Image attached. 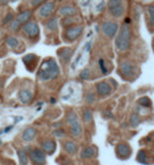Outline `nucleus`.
Listing matches in <instances>:
<instances>
[{"label": "nucleus", "instance_id": "obj_16", "mask_svg": "<svg viewBox=\"0 0 154 165\" xmlns=\"http://www.w3.org/2000/svg\"><path fill=\"white\" fill-rule=\"evenodd\" d=\"M36 136V129L34 127H28L25 128L24 131L22 132V139L25 142H30L35 138Z\"/></svg>", "mask_w": 154, "mask_h": 165}, {"label": "nucleus", "instance_id": "obj_21", "mask_svg": "<svg viewBox=\"0 0 154 165\" xmlns=\"http://www.w3.org/2000/svg\"><path fill=\"white\" fill-rule=\"evenodd\" d=\"M81 126L79 122H76L75 124H73V125H71V133L73 136H79L81 135Z\"/></svg>", "mask_w": 154, "mask_h": 165}, {"label": "nucleus", "instance_id": "obj_11", "mask_svg": "<svg viewBox=\"0 0 154 165\" xmlns=\"http://www.w3.org/2000/svg\"><path fill=\"white\" fill-rule=\"evenodd\" d=\"M116 153L119 158H128L131 154V148L127 144H119L116 147Z\"/></svg>", "mask_w": 154, "mask_h": 165}, {"label": "nucleus", "instance_id": "obj_1", "mask_svg": "<svg viewBox=\"0 0 154 165\" xmlns=\"http://www.w3.org/2000/svg\"><path fill=\"white\" fill-rule=\"evenodd\" d=\"M59 73H60V70L57 63H56V60L53 58H49L42 63L37 75L40 81L48 82V81H51V79L57 78L59 76Z\"/></svg>", "mask_w": 154, "mask_h": 165}, {"label": "nucleus", "instance_id": "obj_30", "mask_svg": "<svg viewBox=\"0 0 154 165\" xmlns=\"http://www.w3.org/2000/svg\"><path fill=\"white\" fill-rule=\"evenodd\" d=\"M20 25H20L16 19H13L12 21L10 22V30H12V31H17V30L20 28Z\"/></svg>", "mask_w": 154, "mask_h": 165}, {"label": "nucleus", "instance_id": "obj_42", "mask_svg": "<svg viewBox=\"0 0 154 165\" xmlns=\"http://www.w3.org/2000/svg\"><path fill=\"white\" fill-rule=\"evenodd\" d=\"M130 22H131V19L129 17H127L126 18V20H125V24H127V25H130Z\"/></svg>", "mask_w": 154, "mask_h": 165}, {"label": "nucleus", "instance_id": "obj_5", "mask_svg": "<svg viewBox=\"0 0 154 165\" xmlns=\"http://www.w3.org/2000/svg\"><path fill=\"white\" fill-rule=\"evenodd\" d=\"M22 30H24V34L29 36L30 38H35L39 35V27L34 21L25 22L24 27H22Z\"/></svg>", "mask_w": 154, "mask_h": 165}, {"label": "nucleus", "instance_id": "obj_45", "mask_svg": "<svg viewBox=\"0 0 154 165\" xmlns=\"http://www.w3.org/2000/svg\"><path fill=\"white\" fill-rule=\"evenodd\" d=\"M51 103H55V99H52V100H51Z\"/></svg>", "mask_w": 154, "mask_h": 165}, {"label": "nucleus", "instance_id": "obj_14", "mask_svg": "<svg viewBox=\"0 0 154 165\" xmlns=\"http://www.w3.org/2000/svg\"><path fill=\"white\" fill-rule=\"evenodd\" d=\"M72 55V49L71 48H62L58 51V56L63 63H68Z\"/></svg>", "mask_w": 154, "mask_h": 165}, {"label": "nucleus", "instance_id": "obj_9", "mask_svg": "<svg viewBox=\"0 0 154 165\" xmlns=\"http://www.w3.org/2000/svg\"><path fill=\"white\" fill-rule=\"evenodd\" d=\"M55 10V2L54 1H47L40 7L39 9V15L42 18H47L50 16L51 14Z\"/></svg>", "mask_w": 154, "mask_h": 165}, {"label": "nucleus", "instance_id": "obj_33", "mask_svg": "<svg viewBox=\"0 0 154 165\" xmlns=\"http://www.w3.org/2000/svg\"><path fill=\"white\" fill-rule=\"evenodd\" d=\"M147 12H148L149 16H150V21L153 22V20H154V7L152 6V4L147 7Z\"/></svg>", "mask_w": 154, "mask_h": 165}, {"label": "nucleus", "instance_id": "obj_15", "mask_svg": "<svg viewBox=\"0 0 154 165\" xmlns=\"http://www.w3.org/2000/svg\"><path fill=\"white\" fill-rule=\"evenodd\" d=\"M32 15H33L32 11H30V10H25V11H24V12L19 13V15L17 16L16 20L20 25L25 24V22H28L31 18H32Z\"/></svg>", "mask_w": 154, "mask_h": 165}, {"label": "nucleus", "instance_id": "obj_25", "mask_svg": "<svg viewBox=\"0 0 154 165\" xmlns=\"http://www.w3.org/2000/svg\"><path fill=\"white\" fill-rule=\"evenodd\" d=\"M57 27H58L57 18H55V17L51 18V19L48 21V24H47V28L50 31H56V30H57Z\"/></svg>", "mask_w": 154, "mask_h": 165}, {"label": "nucleus", "instance_id": "obj_3", "mask_svg": "<svg viewBox=\"0 0 154 165\" xmlns=\"http://www.w3.org/2000/svg\"><path fill=\"white\" fill-rule=\"evenodd\" d=\"M108 9L113 17L119 18L124 15L125 7L122 3V0H109L108 2Z\"/></svg>", "mask_w": 154, "mask_h": 165}, {"label": "nucleus", "instance_id": "obj_23", "mask_svg": "<svg viewBox=\"0 0 154 165\" xmlns=\"http://www.w3.org/2000/svg\"><path fill=\"white\" fill-rule=\"evenodd\" d=\"M76 122H78V120H77V114L73 110H71V111H69L68 114H66V123H68V125L71 126V125H73V124H75Z\"/></svg>", "mask_w": 154, "mask_h": 165}, {"label": "nucleus", "instance_id": "obj_32", "mask_svg": "<svg viewBox=\"0 0 154 165\" xmlns=\"http://www.w3.org/2000/svg\"><path fill=\"white\" fill-rule=\"evenodd\" d=\"M94 100H95V93L92 91H89L86 95V102H88L91 104V103H93Z\"/></svg>", "mask_w": 154, "mask_h": 165}, {"label": "nucleus", "instance_id": "obj_46", "mask_svg": "<svg viewBox=\"0 0 154 165\" xmlns=\"http://www.w3.org/2000/svg\"><path fill=\"white\" fill-rule=\"evenodd\" d=\"M0 135H2V130H0Z\"/></svg>", "mask_w": 154, "mask_h": 165}, {"label": "nucleus", "instance_id": "obj_2", "mask_svg": "<svg viewBox=\"0 0 154 165\" xmlns=\"http://www.w3.org/2000/svg\"><path fill=\"white\" fill-rule=\"evenodd\" d=\"M117 50L120 52H125L130 48L131 45V30L130 25L127 24H124L120 28V31L115 40Z\"/></svg>", "mask_w": 154, "mask_h": 165}, {"label": "nucleus", "instance_id": "obj_40", "mask_svg": "<svg viewBox=\"0 0 154 165\" xmlns=\"http://www.w3.org/2000/svg\"><path fill=\"white\" fill-rule=\"evenodd\" d=\"M90 1H91V0H81L80 6H83V7H87V6H89Z\"/></svg>", "mask_w": 154, "mask_h": 165}, {"label": "nucleus", "instance_id": "obj_29", "mask_svg": "<svg viewBox=\"0 0 154 165\" xmlns=\"http://www.w3.org/2000/svg\"><path fill=\"white\" fill-rule=\"evenodd\" d=\"M138 103L143 107H150L151 106V100L147 96H143V97H142V99H139Z\"/></svg>", "mask_w": 154, "mask_h": 165}, {"label": "nucleus", "instance_id": "obj_24", "mask_svg": "<svg viewBox=\"0 0 154 165\" xmlns=\"http://www.w3.org/2000/svg\"><path fill=\"white\" fill-rule=\"evenodd\" d=\"M83 118L84 123H87V124L91 123L92 120H93V113H92L91 109L86 108V109L83 110Z\"/></svg>", "mask_w": 154, "mask_h": 165}, {"label": "nucleus", "instance_id": "obj_20", "mask_svg": "<svg viewBox=\"0 0 154 165\" xmlns=\"http://www.w3.org/2000/svg\"><path fill=\"white\" fill-rule=\"evenodd\" d=\"M17 154H18V158H19L20 165H28V163H29V158H28V154H25V151L22 150V149H19Z\"/></svg>", "mask_w": 154, "mask_h": 165}, {"label": "nucleus", "instance_id": "obj_6", "mask_svg": "<svg viewBox=\"0 0 154 165\" xmlns=\"http://www.w3.org/2000/svg\"><path fill=\"white\" fill-rule=\"evenodd\" d=\"M30 158L35 164L42 165L45 163V154L43 153V150L39 148L32 149L30 153Z\"/></svg>", "mask_w": 154, "mask_h": 165}, {"label": "nucleus", "instance_id": "obj_19", "mask_svg": "<svg viewBox=\"0 0 154 165\" xmlns=\"http://www.w3.org/2000/svg\"><path fill=\"white\" fill-rule=\"evenodd\" d=\"M65 150L68 154H76V151H77L76 144L74 143V142H72V141H66L65 143Z\"/></svg>", "mask_w": 154, "mask_h": 165}, {"label": "nucleus", "instance_id": "obj_13", "mask_svg": "<svg viewBox=\"0 0 154 165\" xmlns=\"http://www.w3.org/2000/svg\"><path fill=\"white\" fill-rule=\"evenodd\" d=\"M77 13L76 7H72V6H63L59 7L58 10V14L61 16H73Z\"/></svg>", "mask_w": 154, "mask_h": 165}, {"label": "nucleus", "instance_id": "obj_26", "mask_svg": "<svg viewBox=\"0 0 154 165\" xmlns=\"http://www.w3.org/2000/svg\"><path fill=\"white\" fill-rule=\"evenodd\" d=\"M147 153L145 150H140L137 154V161L143 164H147Z\"/></svg>", "mask_w": 154, "mask_h": 165}, {"label": "nucleus", "instance_id": "obj_38", "mask_svg": "<svg viewBox=\"0 0 154 165\" xmlns=\"http://www.w3.org/2000/svg\"><path fill=\"white\" fill-rule=\"evenodd\" d=\"M45 1V0H32V1H31V4H32V7H38V6H40V4H42Z\"/></svg>", "mask_w": 154, "mask_h": 165}, {"label": "nucleus", "instance_id": "obj_37", "mask_svg": "<svg viewBox=\"0 0 154 165\" xmlns=\"http://www.w3.org/2000/svg\"><path fill=\"white\" fill-rule=\"evenodd\" d=\"M53 135L55 136H58V138H61V136H65V131H63L62 129H57V130L54 131Z\"/></svg>", "mask_w": 154, "mask_h": 165}, {"label": "nucleus", "instance_id": "obj_7", "mask_svg": "<svg viewBox=\"0 0 154 165\" xmlns=\"http://www.w3.org/2000/svg\"><path fill=\"white\" fill-rule=\"evenodd\" d=\"M83 28L81 25H76V27H69L66 31V37L70 41L76 40L81 34H83Z\"/></svg>", "mask_w": 154, "mask_h": 165}, {"label": "nucleus", "instance_id": "obj_27", "mask_svg": "<svg viewBox=\"0 0 154 165\" xmlns=\"http://www.w3.org/2000/svg\"><path fill=\"white\" fill-rule=\"evenodd\" d=\"M138 124H139V118H138L136 113H133L130 118V126L134 128V127H137Z\"/></svg>", "mask_w": 154, "mask_h": 165}, {"label": "nucleus", "instance_id": "obj_22", "mask_svg": "<svg viewBox=\"0 0 154 165\" xmlns=\"http://www.w3.org/2000/svg\"><path fill=\"white\" fill-rule=\"evenodd\" d=\"M6 43L7 45V47L11 48V49H15L18 47L19 45V40L17 39L16 37H13V36H9L6 40Z\"/></svg>", "mask_w": 154, "mask_h": 165}, {"label": "nucleus", "instance_id": "obj_34", "mask_svg": "<svg viewBox=\"0 0 154 165\" xmlns=\"http://www.w3.org/2000/svg\"><path fill=\"white\" fill-rule=\"evenodd\" d=\"M13 18H14V15H13V13H7L6 16L4 17V19L2 20V25H6L9 24V22H11L13 20Z\"/></svg>", "mask_w": 154, "mask_h": 165}, {"label": "nucleus", "instance_id": "obj_10", "mask_svg": "<svg viewBox=\"0 0 154 165\" xmlns=\"http://www.w3.org/2000/svg\"><path fill=\"white\" fill-rule=\"evenodd\" d=\"M96 91L101 96H108L111 94L112 88L107 82H101L96 85Z\"/></svg>", "mask_w": 154, "mask_h": 165}, {"label": "nucleus", "instance_id": "obj_43", "mask_svg": "<svg viewBox=\"0 0 154 165\" xmlns=\"http://www.w3.org/2000/svg\"><path fill=\"white\" fill-rule=\"evenodd\" d=\"M12 129H13V126H10V127H7L4 131H6V132H7V131H9V130H12Z\"/></svg>", "mask_w": 154, "mask_h": 165}, {"label": "nucleus", "instance_id": "obj_12", "mask_svg": "<svg viewBox=\"0 0 154 165\" xmlns=\"http://www.w3.org/2000/svg\"><path fill=\"white\" fill-rule=\"evenodd\" d=\"M18 99H19V100L22 103V104H28V103L32 100L33 94L30 90L22 89V90H20L19 93H18Z\"/></svg>", "mask_w": 154, "mask_h": 165}, {"label": "nucleus", "instance_id": "obj_44", "mask_svg": "<svg viewBox=\"0 0 154 165\" xmlns=\"http://www.w3.org/2000/svg\"><path fill=\"white\" fill-rule=\"evenodd\" d=\"M18 1V0H10V2H16Z\"/></svg>", "mask_w": 154, "mask_h": 165}, {"label": "nucleus", "instance_id": "obj_47", "mask_svg": "<svg viewBox=\"0 0 154 165\" xmlns=\"http://www.w3.org/2000/svg\"><path fill=\"white\" fill-rule=\"evenodd\" d=\"M0 144H1V141H0Z\"/></svg>", "mask_w": 154, "mask_h": 165}, {"label": "nucleus", "instance_id": "obj_4", "mask_svg": "<svg viewBox=\"0 0 154 165\" xmlns=\"http://www.w3.org/2000/svg\"><path fill=\"white\" fill-rule=\"evenodd\" d=\"M119 25L115 21H104L101 25V31L107 37H114L118 32Z\"/></svg>", "mask_w": 154, "mask_h": 165}, {"label": "nucleus", "instance_id": "obj_18", "mask_svg": "<svg viewBox=\"0 0 154 165\" xmlns=\"http://www.w3.org/2000/svg\"><path fill=\"white\" fill-rule=\"evenodd\" d=\"M42 148L45 151H47L48 154H52L55 150V142L52 140L45 141L42 143Z\"/></svg>", "mask_w": 154, "mask_h": 165}, {"label": "nucleus", "instance_id": "obj_39", "mask_svg": "<svg viewBox=\"0 0 154 165\" xmlns=\"http://www.w3.org/2000/svg\"><path fill=\"white\" fill-rule=\"evenodd\" d=\"M91 46H92V42H91V41L87 42V43H86V47H84V50H86L87 52H89V51L91 50Z\"/></svg>", "mask_w": 154, "mask_h": 165}, {"label": "nucleus", "instance_id": "obj_35", "mask_svg": "<svg viewBox=\"0 0 154 165\" xmlns=\"http://www.w3.org/2000/svg\"><path fill=\"white\" fill-rule=\"evenodd\" d=\"M98 64H99V67H101V70L102 72V74H107L108 73V69H107L106 65H105V60H104V59H99Z\"/></svg>", "mask_w": 154, "mask_h": 165}, {"label": "nucleus", "instance_id": "obj_17", "mask_svg": "<svg viewBox=\"0 0 154 165\" xmlns=\"http://www.w3.org/2000/svg\"><path fill=\"white\" fill-rule=\"evenodd\" d=\"M95 154H96V149H95V147H93V146H89V147H86L81 151L80 157L83 159H90V158H92Z\"/></svg>", "mask_w": 154, "mask_h": 165}, {"label": "nucleus", "instance_id": "obj_31", "mask_svg": "<svg viewBox=\"0 0 154 165\" xmlns=\"http://www.w3.org/2000/svg\"><path fill=\"white\" fill-rule=\"evenodd\" d=\"M81 79H83V81H87V79L90 78V70L89 69H83V71L80 72V75H79Z\"/></svg>", "mask_w": 154, "mask_h": 165}, {"label": "nucleus", "instance_id": "obj_8", "mask_svg": "<svg viewBox=\"0 0 154 165\" xmlns=\"http://www.w3.org/2000/svg\"><path fill=\"white\" fill-rule=\"evenodd\" d=\"M119 71L122 72V74L125 77H131V76L134 75V73H135V67L131 61L125 60L120 64Z\"/></svg>", "mask_w": 154, "mask_h": 165}, {"label": "nucleus", "instance_id": "obj_41", "mask_svg": "<svg viewBox=\"0 0 154 165\" xmlns=\"http://www.w3.org/2000/svg\"><path fill=\"white\" fill-rule=\"evenodd\" d=\"M9 2H10V0H0V3L3 4V6H6Z\"/></svg>", "mask_w": 154, "mask_h": 165}, {"label": "nucleus", "instance_id": "obj_36", "mask_svg": "<svg viewBox=\"0 0 154 165\" xmlns=\"http://www.w3.org/2000/svg\"><path fill=\"white\" fill-rule=\"evenodd\" d=\"M105 7H106V1H105V0H101V1L95 7V10H96V12H101V11H104Z\"/></svg>", "mask_w": 154, "mask_h": 165}, {"label": "nucleus", "instance_id": "obj_28", "mask_svg": "<svg viewBox=\"0 0 154 165\" xmlns=\"http://www.w3.org/2000/svg\"><path fill=\"white\" fill-rule=\"evenodd\" d=\"M36 58H37V57H36L35 54H28V55H25L24 57V61L25 65L29 66L30 64H32L33 61H35Z\"/></svg>", "mask_w": 154, "mask_h": 165}]
</instances>
